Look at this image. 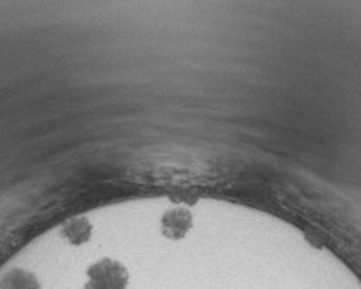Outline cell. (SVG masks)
<instances>
[{
    "label": "cell",
    "mask_w": 361,
    "mask_h": 289,
    "mask_svg": "<svg viewBox=\"0 0 361 289\" xmlns=\"http://www.w3.org/2000/svg\"><path fill=\"white\" fill-rule=\"evenodd\" d=\"M129 274L121 262L102 259L88 269V283L83 289H128Z\"/></svg>",
    "instance_id": "obj_1"
},
{
    "label": "cell",
    "mask_w": 361,
    "mask_h": 289,
    "mask_svg": "<svg viewBox=\"0 0 361 289\" xmlns=\"http://www.w3.org/2000/svg\"><path fill=\"white\" fill-rule=\"evenodd\" d=\"M160 228H162V234L167 240L179 241L193 228V216L184 207H176V209L167 210L164 214L162 221H160Z\"/></svg>",
    "instance_id": "obj_2"
},
{
    "label": "cell",
    "mask_w": 361,
    "mask_h": 289,
    "mask_svg": "<svg viewBox=\"0 0 361 289\" xmlns=\"http://www.w3.org/2000/svg\"><path fill=\"white\" fill-rule=\"evenodd\" d=\"M92 234H93V226L92 222L88 221L86 217H74L71 219L64 224L62 228V236L69 241L71 245H85L92 240Z\"/></svg>",
    "instance_id": "obj_3"
},
{
    "label": "cell",
    "mask_w": 361,
    "mask_h": 289,
    "mask_svg": "<svg viewBox=\"0 0 361 289\" xmlns=\"http://www.w3.org/2000/svg\"><path fill=\"white\" fill-rule=\"evenodd\" d=\"M0 289H42V286L31 272L14 269L0 279Z\"/></svg>",
    "instance_id": "obj_4"
}]
</instances>
